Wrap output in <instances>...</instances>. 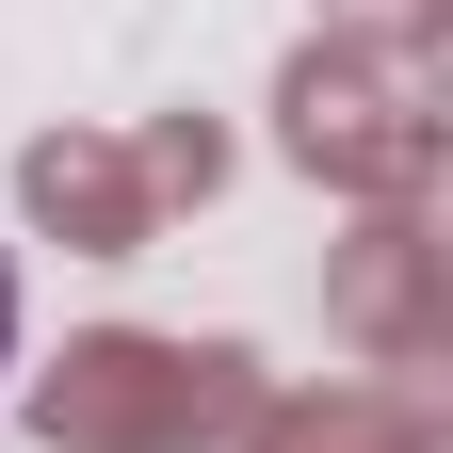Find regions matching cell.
<instances>
[{"label": "cell", "instance_id": "6da1fadb", "mask_svg": "<svg viewBox=\"0 0 453 453\" xmlns=\"http://www.w3.org/2000/svg\"><path fill=\"white\" fill-rule=\"evenodd\" d=\"M0 372H17V259H0Z\"/></svg>", "mask_w": 453, "mask_h": 453}]
</instances>
